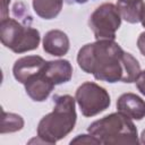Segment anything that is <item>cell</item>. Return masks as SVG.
I'll return each instance as SVG.
<instances>
[{"label": "cell", "instance_id": "obj_1", "mask_svg": "<svg viewBox=\"0 0 145 145\" xmlns=\"http://www.w3.org/2000/svg\"><path fill=\"white\" fill-rule=\"evenodd\" d=\"M77 62L83 71L108 83H133L142 71L137 59L112 40L85 44L78 51Z\"/></svg>", "mask_w": 145, "mask_h": 145}, {"label": "cell", "instance_id": "obj_2", "mask_svg": "<svg viewBox=\"0 0 145 145\" xmlns=\"http://www.w3.org/2000/svg\"><path fill=\"white\" fill-rule=\"evenodd\" d=\"M75 101L68 94L53 96L52 112L44 116L37 125V137L42 143L54 144L74 129L77 119Z\"/></svg>", "mask_w": 145, "mask_h": 145}, {"label": "cell", "instance_id": "obj_3", "mask_svg": "<svg viewBox=\"0 0 145 145\" xmlns=\"http://www.w3.org/2000/svg\"><path fill=\"white\" fill-rule=\"evenodd\" d=\"M101 144H138L137 128L130 118L118 112L94 121L87 128Z\"/></svg>", "mask_w": 145, "mask_h": 145}, {"label": "cell", "instance_id": "obj_4", "mask_svg": "<svg viewBox=\"0 0 145 145\" xmlns=\"http://www.w3.org/2000/svg\"><path fill=\"white\" fill-rule=\"evenodd\" d=\"M31 18H26L24 22L9 17L1 19V43L15 53H24L37 49L41 36L40 32L29 25Z\"/></svg>", "mask_w": 145, "mask_h": 145}, {"label": "cell", "instance_id": "obj_5", "mask_svg": "<svg viewBox=\"0 0 145 145\" xmlns=\"http://www.w3.org/2000/svg\"><path fill=\"white\" fill-rule=\"evenodd\" d=\"M88 25L96 40L116 39V32L121 25V15L117 6L106 2L99 6L89 16Z\"/></svg>", "mask_w": 145, "mask_h": 145}, {"label": "cell", "instance_id": "obj_6", "mask_svg": "<svg viewBox=\"0 0 145 145\" xmlns=\"http://www.w3.org/2000/svg\"><path fill=\"white\" fill-rule=\"evenodd\" d=\"M75 100L84 117H94L106 110L111 103L106 89L93 82L83 83L76 91Z\"/></svg>", "mask_w": 145, "mask_h": 145}, {"label": "cell", "instance_id": "obj_7", "mask_svg": "<svg viewBox=\"0 0 145 145\" xmlns=\"http://www.w3.org/2000/svg\"><path fill=\"white\" fill-rule=\"evenodd\" d=\"M46 61L40 56H26L15 61L12 74L17 82L25 84L28 79L41 72Z\"/></svg>", "mask_w": 145, "mask_h": 145}, {"label": "cell", "instance_id": "obj_8", "mask_svg": "<svg viewBox=\"0 0 145 145\" xmlns=\"http://www.w3.org/2000/svg\"><path fill=\"white\" fill-rule=\"evenodd\" d=\"M45 67V66H44ZM25 91L27 95L35 102H43L48 99L50 93L52 92L53 87L56 86L54 83L45 75L44 68L41 72L28 79L25 84Z\"/></svg>", "mask_w": 145, "mask_h": 145}, {"label": "cell", "instance_id": "obj_9", "mask_svg": "<svg viewBox=\"0 0 145 145\" xmlns=\"http://www.w3.org/2000/svg\"><path fill=\"white\" fill-rule=\"evenodd\" d=\"M117 110L130 119L142 120L145 117V101L134 93H123L117 100Z\"/></svg>", "mask_w": 145, "mask_h": 145}, {"label": "cell", "instance_id": "obj_10", "mask_svg": "<svg viewBox=\"0 0 145 145\" xmlns=\"http://www.w3.org/2000/svg\"><path fill=\"white\" fill-rule=\"evenodd\" d=\"M69 39L60 29H51L43 37V50L51 56L61 57L69 50Z\"/></svg>", "mask_w": 145, "mask_h": 145}, {"label": "cell", "instance_id": "obj_11", "mask_svg": "<svg viewBox=\"0 0 145 145\" xmlns=\"http://www.w3.org/2000/svg\"><path fill=\"white\" fill-rule=\"evenodd\" d=\"M44 72L54 83V85H59L62 83H67L71 79L72 67L71 63L65 59L46 61Z\"/></svg>", "mask_w": 145, "mask_h": 145}, {"label": "cell", "instance_id": "obj_12", "mask_svg": "<svg viewBox=\"0 0 145 145\" xmlns=\"http://www.w3.org/2000/svg\"><path fill=\"white\" fill-rule=\"evenodd\" d=\"M144 5L145 2L143 0H117V7L121 17L130 24L140 22Z\"/></svg>", "mask_w": 145, "mask_h": 145}, {"label": "cell", "instance_id": "obj_13", "mask_svg": "<svg viewBox=\"0 0 145 145\" xmlns=\"http://www.w3.org/2000/svg\"><path fill=\"white\" fill-rule=\"evenodd\" d=\"M63 0H33V9L43 19L56 18L62 9Z\"/></svg>", "mask_w": 145, "mask_h": 145}, {"label": "cell", "instance_id": "obj_14", "mask_svg": "<svg viewBox=\"0 0 145 145\" xmlns=\"http://www.w3.org/2000/svg\"><path fill=\"white\" fill-rule=\"evenodd\" d=\"M24 127V119L16 114L2 111V119H1V134L6 133H15L20 130Z\"/></svg>", "mask_w": 145, "mask_h": 145}, {"label": "cell", "instance_id": "obj_15", "mask_svg": "<svg viewBox=\"0 0 145 145\" xmlns=\"http://www.w3.org/2000/svg\"><path fill=\"white\" fill-rule=\"evenodd\" d=\"M76 143H82V144H101L100 140L94 137L93 135H78L76 138L71 139L70 144H76Z\"/></svg>", "mask_w": 145, "mask_h": 145}, {"label": "cell", "instance_id": "obj_16", "mask_svg": "<svg viewBox=\"0 0 145 145\" xmlns=\"http://www.w3.org/2000/svg\"><path fill=\"white\" fill-rule=\"evenodd\" d=\"M135 83H136V86H137L138 91H139L143 95H145V70L140 71V74H139V76L137 77V79H136Z\"/></svg>", "mask_w": 145, "mask_h": 145}, {"label": "cell", "instance_id": "obj_17", "mask_svg": "<svg viewBox=\"0 0 145 145\" xmlns=\"http://www.w3.org/2000/svg\"><path fill=\"white\" fill-rule=\"evenodd\" d=\"M137 46H138L140 53L145 57V32L139 34V36L137 39Z\"/></svg>", "mask_w": 145, "mask_h": 145}, {"label": "cell", "instance_id": "obj_18", "mask_svg": "<svg viewBox=\"0 0 145 145\" xmlns=\"http://www.w3.org/2000/svg\"><path fill=\"white\" fill-rule=\"evenodd\" d=\"M10 0H1V19L8 17V7Z\"/></svg>", "mask_w": 145, "mask_h": 145}, {"label": "cell", "instance_id": "obj_19", "mask_svg": "<svg viewBox=\"0 0 145 145\" xmlns=\"http://www.w3.org/2000/svg\"><path fill=\"white\" fill-rule=\"evenodd\" d=\"M140 23H142L143 27H145V5H144L143 11H142V16H140Z\"/></svg>", "mask_w": 145, "mask_h": 145}, {"label": "cell", "instance_id": "obj_20", "mask_svg": "<svg viewBox=\"0 0 145 145\" xmlns=\"http://www.w3.org/2000/svg\"><path fill=\"white\" fill-rule=\"evenodd\" d=\"M140 143L145 144V129L142 131V135H140Z\"/></svg>", "mask_w": 145, "mask_h": 145}, {"label": "cell", "instance_id": "obj_21", "mask_svg": "<svg viewBox=\"0 0 145 145\" xmlns=\"http://www.w3.org/2000/svg\"><path fill=\"white\" fill-rule=\"evenodd\" d=\"M75 1H76L77 3H80V5H82V3H86L88 0H75Z\"/></svg>", "mask_w": 145, "mask_h": 145}]
</instances>
